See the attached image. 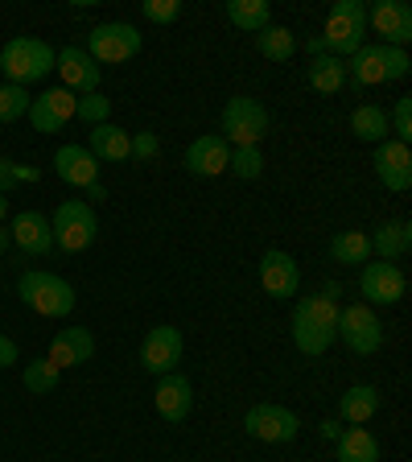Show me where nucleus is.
Instances as JSON below:
<instances>
[{
  "instance_id": "nucleus-1",
  "label": "nucleus",
  "mask_w": 412,
  "mask_h": 462,
  "mask_svg": "<svg viewBox=\"0 0 412 462\" xmlns=\"http://www.w3.org/2000/svg\"><path fill=\"white\" fill-rule=\"evenodd\" d=\"M338 301L334 298H301L293 306V343L306 351V356H322L330 351V343L338 338Z\"/></svg>"
},
{
  "instance_id": "nucleus-2",
  "label": "nucleus",
  "mask_w": 412,
  "mask_h": 462,
  "mask_svg": "<svg viewBox=\"0 0 412 462\" xmlns=\"http://www.w3.org/2000/svg\"><path fill=\"white\" fill-rule=\"evenodd\" d=\"M17 293H21V301L41 318H67L70 310H75V289L58 277V273H46V269L21 273Z\"/></svg>"
},
{
  "instance_id": "nucleus-3",
  "label": "nucleus",
  "mask_w": 412,
  "mask_h": 462,
  "mask_svg": "<svg viewBox=\"0 0 412 462\" xmlns=\"http://www.w3.org/2000/svg\"><path fill=\"white\" fill-rule=\"evenodd\" d=\"M54 70V50L41 38H13L0 50V75H9V83L29 87Z\"/></svg>"
},
{
  "instance_id": "nucleus-4",
  "label": "nucleus",
  "mask_w": 412,
  "mask_h": 462,
  "mask_svg": "<svg viewBox=\"0 0 412 462\" xmlns=\"http://www.w3.org/2000/svg\"><path fill=\"white\" fill-rule=\"evenodd\" d=\"M367 33V9L359 0H338L326 13V33H322V54H359Z\"/></svg>"
},
{
  "instance_id": "nucleus-5",
  "label": "nucleus",
  "mask_w": 412,
  "mask_h": 462,
  "mask_svg": "<svg viewBox=\"0 0 412 462\" xmlns=\"http://www.w3.org/2000/svg\"><path fill=\"white\" fill-rule=\"evenodd\" d=\"M408 54L396 46H363L359 54H351V67H346V83L355 87H375L388 83V79H404L408 75Z\"/></svg>"
},
{
  "instance_id": "nucleus-6",
  "label": "nucleus",
  "mask_w": 412,
  "mask_h": 462,
  "mask_svg": "<svg viewBox=\"0 0 412 462\" xmlns=\"http://www.w3.org/2000/svg\"><path fill=\"white\" fill-rule=\"evenodd\" d=\"M269 133V107L252 96H231L223 107V141H231L235 149H256L260 136Z\"/></svg>"
},
{
  "instance_id": "nucleus-7",
  "label": "nucleus",
  "mask_w": 412,
  "mask_h": 462,
  "mask_svg": "<svg viewBox=\"0 0 412 462\" xmlns=\"http://www.w3.org/2000/svg\"><path fill=\"white\" fill-rule=\"evenodd\" d=\"M50 231H54V244L62 252H83L91 248V240H96V211H91V202L83 199H67L62 207H58L54 223H50Z\"/></svg>"
},
{
  "instance_id": "nucleus-8",
  "label": "nucleus",
  "mask_w": 412,
  "mask_h": 462,
  "mask_svg": "<svg viewBox=\"0 0 412 462\" xmlns=\"http://www.w3.org/2000/svg\"><path fill=\"white\" fill-rule=\"evenodd\" d=\"M338 338L355 356H375L384 346V322L375 318L371 306H343L338 310Z\"/></svg>"
},
{
  "instance_id": "nucleus-9",
  "label": "nucleus",
  "mask_w": 412,
  "mask_h": 462,
  "mask_svg": "<svg viewBox=\"0 0 412 462\" xmlns=\"http://www.w3.org/2000/svg\"><path fill=\"white\" fill-rule=\"evenodd\" d=\"M87 54H91V62H128L141 54V33L128 21H107V25L91 29Z\"/></svg>"
},
{
  "instance_id": "nucleus-10",
  "label": "nucleus",
  "mask_w": 412,
  "mask_h": 462,
  "mask_svg": "<svg viewBox=\"0 0 412 462\" xmlns=\"http://www.w3.org/2000/svg\"><path fill=\"white\" fill-rule=\"evenodd\" d=\"M243 430H248L252 438H260V442H293L301 421L285 404H252L248 417H243Z\"/></svg>"
},
{
  "instance_id": "nucleus-11",
  "label": "nucleus",
  "mask_w": 412,
  "mask_h": 462,
  "mask_svg": "<svg viewBox=\"0 0 412 462\" xmlns=\"http://www.w3.org/2000/svg\"><path fill=\"white\" fill-rule=\"evenodd\" d=\"M182 351H186L182 330L178 327H153L141 343V364H144V372L169 375L173 367L182 364Z\"/></svg>"
},
{
  "instance_id": "nucleus-12",
  "label": "nucleus",
  "mask_w": 412,
  "mask_h": 462,
  "mask_svg": "<svg viewBox=\"0 0 412 462\" xmlns=\"http://www.w3.org/2000/svg\"><path fill=\"white\" fill-rule=\"evenodd\" d=\"M367 21H371V29L384 38L380 46L404 50L412 42V9L404 0H375L371 9H367Z\"/></svg>"
},
{
  "instance_id": "nucleus-13",
  "label": "nucleus",
  "mask_w": 412,
  "mask_h": 462,
  "mask_svg": "<svg viewBox=\"0 0 412 462\" xmlns=\"http://www.w3.org/2000/svg\"><path fill=\"white\" fill-rule=\"evenodd\" d=\"M404 289H408L404 269H400V264H392V260L367 264L363 277H359V293H363L371 306H396V301L404 298Z\"/></svg>"
},
{
  "instance_id": "nucleus-14",
  "label": "nucleus",
  "mask_w": 412,
  "mask_h": 462,
  "mask_svg": "<svg viewBox=\"0 0 412 462\" xmlns=\"http://www.w3.org/2000/svg\"><path fill=\"white\" fill-rule=\"evenodd\" d=\"M75 104H78V96H70L67 87H50L46 96H38L29 104V125L38 128V133H62L75 120Z\"/></svg>"
},
{
  "instance_id": "nucleus-15",
  "label": "nucleus",
  "mask_w": 412,
  "mask_h": 462,
  "mask_svg": "<svg viewBox=\"0 0 412 462\" xmlns=\"http://www.w3.org/2000/svg\"><path fill=\"white\" fill-rule=\"evenodd\" d=\"M260 285H264V293L277 301H288L293 293H298L301 285V269L298 260L288 256V252H264V260H260Z\"/></svg>"
},
{
  "instance_id": "nucleus-16",
  "label": "nucleus",
  "mask_w": 412,
  "mask_h": 462,
  "mask_svg": "<svg viewBox=\"0 0 412 462\" xmlns=\"http://www.w3.org/2000/svg\"><path fill=\"white\" fill-rule=\"evenodd\" d=\"M54 67H58V75H62V83H67L70 96H91V91H99V67L91 62L87 50H78V46L58 50Z\"/></svg>"
},
{
  "instance_id": "nucleus-17",
  "label": "nucleus",
  "mask_w": 412,
  "mask_h": 462,
  "mask_svg": "<svg viewBox=\"0 0 412 462\" xmlns=\"http://www.w3.org/2000/svg\"><path fill=\"white\" fill-rule=\"evenodd\" d=\"M375 173H380V182L388 186V190L404 194L412 186V153L408 144L400 141H380L375 144Z\"/></svg>"
},
{
  "instance_id": "nucleus-18",
  "label": "nucleus",
  "mask_w": 412,
  "mask_h": 462,
  "mask_svg": "<svg viewBox=\"0 0 412 462\" xmlns=\"http://www.w3.org/2000/svg\"><path fill=\"white\" fill-rule=\"evenodd\" d=\"M153 401H157V413H161L165 421L182 425L186 417H190V409H194V388H190V380H186V375L169 372V375H161V380H157Z\"/></svg>"
},
{
  "instance_id": "nucleus-19",
  "label": "nucleus",
  "mask_w": 412,
  "mask_h": 462,
  "mask_svg": "<svg viewBox=\"0 0 412 462\" xmlns=\"http://www.w3.org/2000/svg\"><path fill=\"white\" fill-rule=\"evenodd\" d=\"M231 162V144L223 141V136H198V141L186 149V170L194 173V178H219L223 170H227Z\"/></svg>"
},
{
  "instance_id": "nucleus-20",
  "label": "nucleus",
  "mask_w": 412,
  "mask_h": 462,
  "mask_svg": "<svg viewBox=\"0 0 412 462\" xmlns=\"http://www.w3.org/2000/svg\"><path fill=\"white\" fill-rule=\"evenodd\" d=\"M9 231H13V244H17L25 256H50V252H54V231H50L46 215L21 211Z\"/></svg>"
},
{
  "instance_id": "nucleus-21",
  "label": "nucleus",
  "mask_w": 412,
  "mask_h": 462,
  "mask_svg": "<svg viewBox=\"0 0 412 462\" xmlns=\"http://www.w3.org/2000/svg\"><path fill=\"white\" fill-rule=\"evenodd\" d=\"M54 170L62 182L78 186V190H91L99 182V165L91 157V149H83V144H62L54 157Z\"/></svg>"
},
{
  "instance_id": "nucleus-22",
  "label": "nucleus",
  "mask_w": 412,
  "mask_h": 462,
  "mask_svg": "<svg viewBox=\"0 0 412 462\" xmlns=\"http://www.w3.org/2000/svg\"><path fill=\"white\" fill-rule=\"evenodd\" d=\"M96 356V335L87 327H70V330H58L54 343H50V364L62 372V367H78L87 359Z\"/></svg>"
},
{
  "instance_id": "nucleus-23",
  "label": "nucleus",
  "mask_w": 412,
  "mask_h": 462,
  "mask_svg": "<svg viewBox=\"0 0 412 462\" xmlns=\"http://www.w3.org/2000/svg\"><path fill=\"white\" fill-rule=\"evenodd\" d=\"M91 157L96 162H128L133 157V136L120 125H96L91 128Z\"/></svg>"
},
{
  "instance_id": "nucleus-24",
  "label": "nucleus",
  "mask_w": 412,
  "mask_h": 462,
  "mask_svg": "<svg viewBox=\"0 0 412 462\" xmlns=\"http://www.w3.org/2000/svg\"><path fill=\"white\" fill-rule=\"evenodd\" d=\"M371 240V252H380V260H400L404 252L412 248V227L404 219H388L375 227V236H367Z\"/></svg>"
},
{
  "instance_id": "nucleus-25",
  "label": "nucleus",
  "mask_w": 412,
  "mask_h": 462,
  "mask_svg": "<svg viewBox=\"0 0 412 462\" xmlns=\"http://www.w3.org/2000/svg\"><path fill=\"white\" fill-rule=\"evenodd\" d=\"M375 413H380V393H375L371 384H355L338 401V417H343L346 425H363V421H371Z\"/></svg>"
},
{
  "instance_id": "nucleus-26",
  "label": "nucleus",
  "mask_w": 412,
  "mask_h": 462,
  "mask_svg": "<svg viewBox=\"0 0 412 462\" xmlns=\"http://www.w3.org/2000/svg\"><path fill=\"white\" fill-rule=\"evenodd\" d=\"M227 21L243 33H260L272 25V5L269 0H227Z\"/></svg>"
},
{
  "instance_id": "nucleus-27",
  "label": "nucleus",
  "mask_w": 412,
  "mask_h": 462,
  "mask_svg": "<svg viewBox=\"0 0 412 462\" xmlns=\"http://www.w3.org/2000/svg\"><path fill=\"white\" fill-rule=\"evenodd\" d=\"M338 462H380V442H375V433L359 430V425L343 430L338 433Z\"/></svg>"
},
{
  "instance_id": "nucleus-28",
  "label": "nucleus",
  "mask_w": 412,
  "mask_h": 462,
  "mask_svg": "<svg viewBox=\"0 0 412 462\" xmlns=\"http://www.w3.org/2000/svg\"><path fill=\"white\" fill-rule=\"evenodd\" d=\"M309 87L314 91H322V96H334V91H343L346 87V62L334 54H317L314 62H309Z\"/></svg>"
},
{
  "instance_id": "nucleus-29",
  "label": "nucleus",
  "mask_w": 412,
  "mask_h": 462,
  "mask_svg": "<svg viewBox=\"0 0 412 462\" xmlns=\"http://www.w3.org/2000/svg\"><path fill=\"white\" fill-rule=\"evenodd\" d=\"M351 133L359 136V141H371V144H380V141H388V112L384 107H375V104H359L355 112H351Z\"/></svg>"
},
{
  "instance_id": "nucleus-30",
  "label": "nucleus",
  "mask_w": 412,
  "mask_h": 462,
  "mask_svg": "<svg viewBox=\"0 0 412 462\" xmlns=\"http://www.w3.org/2000/svg\"><path fill=\"white\" fill-rule=\"evenodd\" d=\"M256 50L269 58V62H288V58L298 54V38H293L288 25H269L256 33Z\"/></svg>"
},
{
  "instance_id": "nucleus-31",
  "label": "nucleus",
  "mask_w": 412,
  "mask_h": 462,
  "mask_svg": "<svg viewBox=\"0 0 412 462\" xmlns=\"http://www.w3.org/2000/svg\"><path fill=\"white\" fill-rule=\"evenodd\" d=\"M367 256H371V240L363 231H338L330 240V260L334 264H367Z\"/></svg>"
},
{
  "instance_id": "nucleus-32",
  "label": "nucleus",
  "mask_w": 412,
  "mask_h": 462,
  "mask_svg": "<svg viewBox=\"0 0 412 462\" xmlns=\"http://www.w3.org/2000/svg\"><path fill=\"white\" fill-rule=\"evenodd\" d=\"M58 388V367L50 359H29L25 364V393L33 396H46Z\"/></svg>"
},
{
  "instance_id": "nucleus-33",
  "label": "nucleus",
  "mask_w": 412,
  "mask_h": 462,
  "mask_svg": "<svg viewBox=\"0 0 412 462\" xmlns=\"http://www.w3.org/2000/svg\"><path fill=\"white\" fill-rule=\"evenodd\" d=\"M29 104H33V99L25 96V87L5 83L0 87V125H13V120L29 116Z\"/></svg>"
},
{
  "instance_id": "nucleus-34",
  "label": "nucleus",
  "mask_w": 412,
  "mask_h": 462,
  "mask_svg": "<svg viewBox=\"0 0 412 462\" xmlns=\"http://www.w3.org/2000/svg\"><path fill=\"white\" fill-rule=\"evenodd\" d=\"M38 178H41L38 165H17V162H9V157H0V194H9L13 186H21V182H38Z\"/></svg>"
},
{
  "instance_id": "nucleus-35",
  "label": "nucleus",
  "mask_w": 412,
  "mask_h": 462,
  "mask_svg": "<svg viewBox=\"0 0 412 462\" xmlns=\"http://www.w3.org/2000/svg\"><path fill=\"white\" fill-rule=\"evenodd\" d=\"M107 112H112V104H107L99 91H91V96H78V104H75V116H78V120H87L91 128L107 125Z\"/></svg>"
},
{
  "instance_id": "nucleus-36",
  "label": "nucleus",
  "mask_w": 412,
  "mask_h": 462,
  "mask_svg": "<svg viewBox=\"0 0 412 462\" xmlns=\"http://www.w3.org/2000/svg\"><path fill=\"white\" fill-rule=\"evenodd\" d=\"M227 170L235 173V178H260V170H264V157H260V149H231V162Z\"/></svg>"
},
{
  "instance_id": "nucleus-37",
  "label": "nucleus",
  "mask_w": 412,
  "mask_h": 462,
  "mask_svg": "<svg viewBox=\"0 0 412 462\" xmlns=\"http://www.w3.org/2000/svg\"><path fill=\"white\" fill-rule=\"evenodd\" d=\"M388 128L396 133V141L400 144L412 141V96L396 99V112H392V120H388Z\"/></svg>"
},
{
  "instance_id": "nucleus-38",
  "label": "nucleus",
  "mask_w": 412,
  "mask_h": 462,
  "mask_svg": "<svg viewBox=\"0 0 412 462\" xmlns=\"http://www.w3.org/2000/svg\"><path fill=\"white\" fill-rule=\"evenodd\" d=\"M141 13L149 21H157V25H169V21L182 17V0H144Z\"/></svg>"
},
{
  "instance_id": "nucleus-39",
  "label": "nucleus",
  "mask_w": 412,
  "mask_h": 462,
  "mask_svg": "<svg viewBox=\"0 0 412 462\" xmlns=\"http://www.w3.org/2000/svg\"><path fill=\"white\" fill-rule=\"evenodd\" d=\"M157 149H161V144H157L153 133H136L133 136V157H136V162H149V157H157Z\"/></svg>"
},
{
  "instance_id": "nucleus-40",
  "label": "nucleus",
  "mask_w": 412,
  "mask_h": 462,
  "mask_svg": "<svg viewBox=\"0 0 412 462\" xmlns=\"http://www.w3.org/2000/svg\"><path fill=\"white\" fill-rule=\"evenodd\" d=\"M13 364H17V343L0 335V367H13Z\"/></svg>"
},
{
  "instance_id": "nucleus-41",
  "label": "nucleus",
  "mask_w": 412,
  "mask_h": 462,
  "mask_svg": "<svg viewBox=\"0 0 412 462\" xmlns=\"http://www.w3.org/2000/svg\"><path fill=\"white\" fill-rule=\"evenodd\" d=\"M322 433H326V438H334V442H338V433H343V430H338L334 421H326V425H322Z\"/></svg>"
},
{
  "instance_id": "nucleus-42",
  "label": "nucleus",
  "mask_w": 412,
  "mask_h": 462,
  "mask_svg": "<svg viewBox=\"0 0 412 462\" xmlns=\"http://www.w3.org/2000/svg\"><path fill=\"white\" fill-rule=\"evenodd\" d=\"M9 244H13V231H5V227H0V252L9 248Z\"/></svg>"
},
{
  "instance_id": "nucleus-43",
  "label": "nucleus",
  "mask_w": 412,
  "mask_h": 462,
  "mask_svg": "<svg viewBox=\"0 0 412 462\" xmlns=\"http://www.w3.org/2000/svg\"><path fill=\"white\" fill-rule=\"evenodd\" d=\"M5 215H9V199L0 194V223H5Z\"/></svg>"
}]
</instances>
